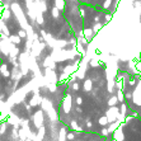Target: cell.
<instances>
[{
    "label": "cell",
    "mask_w": 141,
    "mask_h": 141,
    "mask_svg": "<svg viewBox=\"0 0 141 141\" xmlns=\"http://www.w3.org/2000/svg\"><path fill=\"white\" fill-rule=\"evenodd\" d=\"M126 123H122L113 133V141H123L125 140V135H123V131H122V126H125Z\"/></svg>",
    "instance_id": "6da1fadb"
},
{
    "label": "cell",
    "mask_w": 141,
    "mask_h": 141,
    "mask_svg": "<svg viewBox=\"0 0 141 141\" xmlns=\"http://www.w3.org/2000/svg\"><path fill=\"white\" fill-rule=\"evenodd\" d=\"M119 112H121L122 114H125V116H126V113H127V104H126L125 102H122V103H121V109H119Z\"/></svg>",
    "instance_id": "5b68a950"
},
{
    "label": "cell",
    "mask_w": 141,
    "mask_h": 141,
    "mask_svg": "<svg viewBox=\"0 0 141 141\" xmlns=\"http://www.w3.org/2000/svg\"><path fill=\"white\" fill-rule=\"evenodd\" d=\"M108 123H109V122H108L107 116H103V117H100V118H99V125H100V126H103V127H104V126H107Z\"/></svg>",
    "instance_id": "277c9868"
},
{
    "label": "cell",
    "mask_w": 141,
    "mask_h": 141,
    "mask_svg": "<svg viewBox=\"0 0 141 141\" xmlns=\"http://www.w3.org/2000/svg\"><path fill=\"white\" fill-rule=\"evenodd\" d=\"M84 88H85V90H90V89H92V81H90V80H86L85 84H84Z\"/></svg>",
    "instance_id": "52a82bcc"
},
{
    "label": "cell",
    "mask_w": 141,
    "mask_h": 141,
    "mask_svg": "<svg viewBox=\"0 0 141 141\" xmlns=\"http://www.w3.org/2000/svg\"><path fill=\"white\" fill-rule=\"evenodd\" d=\"M118 103V98H117V95H112L109 99H108V105L109 107H113V105H116Z\"/></svg>",
    "instance_id": "3957f363"
},
{
    "label": "cell",
    "mask_w": 141,
    "mask_h": 141,
    "mask_svg": "<svg viewBox=\"0 0 141 141\" xmlns=\"http://www.w3.org/2000/svg\"><path fill=\"white\" fill-rule=\"evenodd\" d=\"M108 133H109V131H108V128H103L102 130V136H108Z\"/></svg>",
    "instance_id": "ba28073f"
},
{
    "label": "cell",
    "mask_w": 141,
    "mask_h": 141,
    "mask_svg": "<svg viewBox=\"0 0 141 141\" xmlns=\"http://www.w3.org/2000/svg\"><path fill=\"white\" fill-rule=\"evenodd\" d=\"M136 83H137V79H136V78H132V79H128V83H127V84H128L130 86H135Z\"/></svg>",
    "instance_id": "8992f818"
},
{
    "label": "cell",
    "mask_w": 141,
    "mask_h": 141,
    "mask_svg": "<svg viewBox=\"0 0 141 141\" xmlns=\"http://www.w3.org/2000/svg\"><path fill=\"white\" fill-rule=\"evenodd\" d=\"M116 95H117V98H118V102H125V93H123V89H117V92H116Z\"/></svg>",
    "instance_id": "7a4b0ae2"
}]
</instances>
